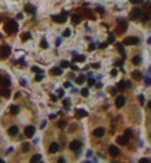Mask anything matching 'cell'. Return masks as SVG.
<instances>
[{"label":"cell","instance_id":"9f6ffc18","mask_svg":"<svg viewBox=\"0 0 151 163\" xmlns=\"http://www.w3.org/2000/svg\"><path fill=\"white\" fill-rule=\"evenodd\" d=\"M147 107H148V108L151 110V101H148V104H147Z\"/></svg>","mask_w":151,"mask_h":163},{"label":"cell","instance_id":"6da1fadb","mask_svg":"<svg viewBox=\"0 0 151 163\" xmlns=\"http://www.w3.org/2000/svg\"><path fill=\"white\" fill-rule=\"evenodd\" d=\"M17 30H18V24H17V21H16V20H8V21L4 24V31L7 32L8 35L16 34V32H17Z\"/></svg>","mask_w":151,"mask_h":163},{"label":"cell","instance_id":"bcb514c9","mask_svg":"<svg viewBox=\"0 0 151 163\" xmlns=\"http://www.w3.org/2000/svg\"><path fill=\"white\" fill-rule=\"evenodd\" d=\"M94 83H95V80H94V79H91V78L88 79V84H90V86H92Z\"/></svg>","mask_w":151,"mask_h":163},{"label":"cell","instance_id":"4fadbf2b","mask_svg":"<svg viewBox=\"0 0 151 163\" xmlns=\"http://www.w3.org/2000/svg\"><path fill=\"white\" fill-rule=\"evenodd\" d=\"M119 149H118L116 146H113V145H111V146H109V155L111 156H118L119 155Z\"/></svg>","mask_w":151,"mask_h":163},{"label":"cell","instance_id":"484cf974","mask_svg":"<svg viewBox=\"0 0 151 163\" xmlns=\"http://www.w3.org/2000/svg\"><path fill=\"white\" fill-rule=\"evenodd\" d=\"M39 160H42V155H34L31 158V162H39Z\"/></svg>","mask_w":151,"mask_h":163},{"label":"cell","instance_id":"ba28073f","mask_svg":"<svg viewBox=\"0 0 151 163\" xmlns=\"http://www.w3.org/2000/svg\"><path fill=\"white\" fill-rule=\"evenodd\" d=\"M125 103H126L125 96H118L116 97V101H115V106H116L118 108H122L123 106H125Z\"/></svg>","mask_w":151,"mask_h":163},{"label":"cell","instance_id":"44dd1931","mask_svg":"<svg viewBox=\"0 0 151 163\" xmlns=\"http://www.w3.org/2000/svg\"><path fill=\"white\" fill-rule=\"evenodd\" d=\"M132 78L136 79V80H140V79H141V73L138 72V70H134V72L132 73Z\"/></svg>","mask_w":151,"mask_h":163},{"label":"cell","instance_id":"d590c367","mask_svg":"<svg viewBox=\"0 0 151 163\" xmlns=\"http://www.w3.org/2000/svg\"><path fill=\"white\" fill-rule=\"evenodd\" d=\"M130 3H132V4H141L143 0H130Z\"/></svg>","mask_w":151,"mask_h":163},{"label":"cell","instance_id":"836d02e7","mask_svg":"<svg viewBox=\"0 0 151 163\" xmlns=\"http://www.w3.org/2000/svg\"><path fill=\"white\" fill-rule=\"evenodd\" d=\"M42 79H43V73H38L37 78H35V80H37V82H41Z\"/></svg>","mask_w":151,"mask_h":163},{"label":"cell","instance_id":"ab89813d","mask_svg":"<svg viewBox=\"0 0 151 163\" xmlns=\"http://www.w3.org/2000/svg\"><path fill=\"white\" fill-rule=\"evenodd\" d=\"M118 49H119V52H120L122 55H125V49H123L122 45H118Z\"/></svg>","mask_w":151,"mask_h":163},{"label":"cell","instance_id":"c3c4849f","mask_svg":"<svg viewBox=\"0 0 151 163\" xmlns=\"http://www.w3.org/2000/svg\"><path fill=\"white\" fill-rule=\"evenodd\" d=\"M111 75H112V76H116V75H118V70H116V69H113V70L111 72Z\"/></svg>","mask_w":151,"mask_h":163},{"label":"cell","instance_id":"11a10c76","mask_svg":"<svg viewBox=\"0 0 151 163\" xmlns=\"http://www.w3.org/2000/svg\"><path fill=\"white\" fill-rule=\"evenodd\" d=\"M18 97H21V93H20V91H18V93H16V99H18Z\"/></svg>","mask_w":151,"mask_h":163},{"label":"cell","instance_id":"d6a6232c","mask_svg":"<svg viewBox=\"0 0 151 163\" xmlns=\"http://www.w3.org/2000/svg\"><path fill=\"white\" fill-rule=\"evenodd\" d=\"M88 94H90V91H88V89H83V90H81V96L87 97Z\"/></svg>","mask_w":151,"mask_h":163},{"label":"cell","instance_id":"83f0119b","mask_svg":"<svg viewBox=\"0 0 151 163\" xmlns=\"http://www.w3.org/2000/svg\"><path fill=\"white\" fill-rule=\"evenodd\" d=\"M60 68H64V69H66V68H70V62L62 61V62H60Z\"/></svg>","mask_w":151,"mask_h":163},{"label":"cell","instance_id":"b9f144b4","mask_svg":"<svg viewBox=\"0 0 151 163\" xmlns=\"http://www.w3.org/2000/svg\"><path fill=\"white\" fill-rule=\"evenodd\" d=\"M63 106H64V107H66V108H69V106H70V101H69V100H64V101H63Z\"/></svg>","mask_w":151,"mask_h":163},{"label":"cell","instance_id":"f6af8a7d","mask_svg":"<svg viewBox=\"0 0 151 163\" xmlns=\"http://www.w3.org/2000/svg\"><path fill=\"white\" fill-rule=\"evenodd\" d=\"M70 69H72V70H78V68H77L76 65H72V63H70Z\"/></svg>","mask_w":151,"mask_h":163},{"label":"cell","instance_id":"8992f818","mask_svg":"<svg viewBox=\"0 0 151 163\" xmlns=\"http://www.w3.org/2000/svg\"><path fill=\"white\" fill-rule=\"evenodd\" d=\"M69 148L73 150V152H78L80 149H81V142L80 141H72L69 145Z\"/></svg>","mask_w":151,"mask_h":163},{"label":"cell","instance_id":"9c48e42d","mask_svg":"<svg viewBox=\"0 0 151 163\" xmlns=\"http://www.w3.org/2000/svg\"><path fill=\"white\" fill-rule=\"evenodd\" d=\"M116 142H118L119 145H122V146H126V145L129 143V138H127V136H125V135H123V136H118V138H116Z\"/></svg>","mask_w":151,"mask_h":163},{"label":"cell","instance_id":"680465c9","mask_svg":"<svg viewBox=\"0 0 151 163\" xmlns=\"http://www.w3.org/2000/svg\"><path fill=\"white\" fill-rule=\"evenodd\" d=\"M148 42H150V44H151V38H148Z\"/></svg>","mask_w":151,"mask_h":163},{"label":"cell","instance_id":"94428289","mask_svg":"<svg viewBox=\"0 0 151 163\" xmlns=\"http://www.w3.org/2000/svg\"><path fill=\"white\" fill-rule=\"evenodd\" d=\"M0 21H2V18H0Z\"/></svg>","mask_w":151,"mask_h":163},{"label":"cell","instance_id":"603a6c76","mask_svg":"<svg viewBox=\"0 0 151 163\" xmlns=\"http://www.w3.org/2000/svg\"><path fill=\"white\" fill-rule=\"evenodd\" d=\"M18 111H20V108L17 107V106H11V107H10V112L13 115H17V114H18Z\"/></svg>","mask_w":151,"mask_h":163},{"label":"cell","instance_id":"60d3db41","mask_svg":"<svg viewBox=\"0 0 151 163\" xmlns=\"http://www.w3.org/2000/svg\"><path fill=\"white\" fill-rule=\"evenodd\" d=\"M151 160L150 159H147V158H143V159H140V163H150Z\"/></svg>","mask_w":151,"mask_h":163},{"label":"cell","instance_id":"2e32d148","mask_svg":"<svg viewBox=\"0 0 151 163\" xmlns=\"http://www.w3.org/2000/svg\"><path fill=\"white\" fill-rule=\"evenodd\" d=\"M125 87H132V83L130 82H119L118 83V89L119 90H123Z\"/></svg>","mask_w":151,"mask_h":163},{"label":"cell","instance_id":"4dcf8cb0","mask_svg":"<svg viewBox=\"0 0 151 163\" xmlns=\"http://www.w3.org/2000/svg\"><path fill=\"white\" fill-rule=\"evenodd\" d=\"M41 46H42V48L43 49H46V48H48V42H46V40H42V41H41Z\"/></svg>","mask_w":151,"mask_h":163},{"label":"cell","instance_id":"681fc988","mask_svg":"<svg viewBox=\"0 0 151 163\" xmlns=\"http://www.w3.org/2000/svg\"><path fill=\"white\" fill-rule=\"evenodd\" d=\"M57 94H59V97H62V96H63V94H64V91H63V90H62V89H60V90L57 91Z\"/></svg>","mask_w":151,"mask_h":163},{"label":"cell","instance_id":"f907efd6","mask_svg":"<svg viewBox=\"0 0 151 163\" xmlns=\"http://www.w3.org/2000/svg\"><path fill=\"white\" fill-rule=\"evenodd\" d=\"M138 100H140V103L143 104V103H144V96H138Z\"/></svg>","mask_w":151,"mask_h":163},{"label":"cell","instance_id":"52a82bcc","mask_svg":"<svg viewBox=\"0 0 151 163\" xmlns=\"http://www.w3.org/2000/svg\"><path fill=\"white\" fill-rule=\"evenodd\" d=\"M118 32H120V34H122V32H125L126 31V28H127V23L126 21H123V20H118Z\"/></svg>","mask_w":151,"mask_h":163},{"label":"cell","instance_id":"30bf717a","mask_svg":"<svg viewBox=\"0 0 151 163\" xmlns=\"http://www.w3.org/2000/svg\"><path fill=\"white\" fill-rule=\"evenodd\" d=\"M24 134H25V136H28V138H31V136H34V134H35V127H32V125L27 127Z\"/></svg>","mask_w":151,"mask_h":163},{"label":"cell","instance_id":"277c9868","mask_svg":"<svg viewBox=\"0 0 151 163\" xmlns=\"http://www.w3.org/2000/svg\"><path fill=\"white\" fill-rule=\"evenodd\" d=\"M138 42H140V40L137 37H126L125 41H123L125 45H137Z\"/></svg>","mask_w":151,"mask_h":163},{"label":"cell","instance_id":"ee69618b","mask_svg":"<svg viewBox=\"0 0 151 163\" xmlns=\"http://www.w3.org/2000/svg\"><path fill=\"white\" fill-rule=\"evenodd\" d=\"M70 87H72V83H70V82L64 83V89H70Z\"/></svg>","mask_w":151,"mask_h":163},{"label":"cell","instance_id":"4316f807","mask_svg":"<svg viewBox=\"0 0 151 163\" xmlns=\"http://www.w3.org/2000/svg\"><path fill=\"white\" fill-rule=\"evenodd\" d=\"M29 38H31V34H29V32H24V34L21 35V40L22 41H28Z\"/></svg>","mask_w":151,"mask_h":163},{"label":"cell","instance_id":"f35d334b","mask_svg":"<svg viewBox=\"0 0 151 163\" xmlns=\"http://www.w3.org/2000/svg\"><path fill=\"white\" fill-rule=\"evenodd\" d=\"M70 30H66V31H63V37H70Z\"/></svg>","mask_w":151,"mask_h":163},{"label":"cell","instance_id":"ffe728a7","mask_svg":"<svg viewBox=\"0 0 151 163\" xmlns=\"http://www.w3.org/2000/svg\"><path fill=\"white\" fill-rule=\"evenodd\" d=\"M50 72H52V75L59 76V75H62V68H52V69H50Z\"/></svg>","mask_w":151,"mask_h":163},{"label":"cell","instance_id":"e575fe53","mask_svg":"<svg viewBox=\"0 0 151 163\" xmlns=\"http://www.w3.org/2000/svg\"><path fill=\"white\" fill-rule=\"evenodd\" d=\"M125 136H127V138L130 139V136H132V129H126V131H125Z\"/></svg>","mask_w":151,"mask_h":163},{"label":"cell","instance_id":"7dc6e473","mask_svg":"<svg viewBox=\"0 0 151 163\" xmlns=\"http://www.w3.org/2000/svg\"><path fill=\"white\" fill-rule=\"evenodd\" d=\"M144 82H146V84H151V79L150 78H146V79H144Z\"/></svg>","mask_w":151,"mask_h":163},{"label":"cell","instance_id":"1f68e13d","mask_svg":"<svg viewBox=\"0 0 151 163\" xmlns=\"http://www.w3.org/2000/svg\"><path fill=\"white\" fill-rule=\"evenodd\" d=\"M141 21L143 23H146V21H148V14H141Z\"/></svg>","mask_w":151,"mask_h":163},{"label":"cell","instance_id":"8d00e7d4","mask_svg":"<svg viewBox=\"0 0 151 163\" xmlns=\"http://www.w3.org/2000/svg\"><path fill=\"white\" fill-rule=\"evenodd\" d=\"M113 41H115V37H113V35H109V37H108V44H112V42H113Z\"/></svg>","mask_w":151,"mask_h":163},{"label":"cell","instance_id":"f5cc1de1","mask_svg":"<svg viewBox=\"0 0 151 163\" xmlns=\"http://www.w3.org/2000/svg\"><path fill=\"white\" fill-rule=\"evenodd\" d=\"M95 87H97V89H101V87H102V83H97Z\"/></svg>","mask_w":151,"mask_h":163},{"label":"cell","instance_id":"d6986e66","mask_svg":"<svg viewBox=\"0 0 151 163\" xmlns=\"http://www.w3.org/2000/svg\"><path fill=\"white\" fill-rule=\"evenodd\" d=\"M25 11H27V13H29V14H35V7H34V6H31V4H27L25 6Z\"/></svg>","mask_w":151,"mask_h":163},{"label":"cell","instance_id":"5b68a950","mask_svg":"<svg viewBox=\"0 0 151 163\" xmlns=\"http://www.w3.org/2000/svg\"><path fill=\"white\" fill-rule=\"evenodd\" d=\"M10 46L8 45H3L2 48H0V58L2 59H4V58H7L8 55H10Z\"/></svg>","mask_w":151,"mask_h":163},{"label":"cell","instance_id":"7bdbcfd3","mask_svg":"<svg viewBox=\"0 0 151 163\" xmlns=\"http://www.w3.org/2000/svg\"><path fill=\"white\" fill-rule=\"evenodd\" d=\"M28 148H29V145L27 143V142H25V143H22V150H28Z\"/></svg>","mask_w":151,"mask_h":163},{"label":"cell","instance_id":"cb8c5ba5","mask_svg":"<svg viewBox=\"0 0 151 163\" xmlns=\"http://www.w3.org/2000/svg\"><path fill=\"white\" fill-rule=\"evenodd\" d=\"M84 82H85V76H84V75H80L78 78L76 79V83H77V84H83Z\"/></svg>","mask_w":151,"mask_h":163},{"label":"cell","instance_id":"f1b7e54d","mask_svg":"<svg viewBox=\"0 0 151 163\" xmlns=\"http://www.w3.org/2000/svg\"><path fill=\"white\" fill-rule=\"evenodd\" d=\"M31 70H32L34 73H43V70H42V69H39L38 66H32V68H31Z\"/></svg>","mask_w":151,"mask_h":163},{"label":"cell","instance_id":"e0dca14e","mask_svg":"<svg viewBox=\"0 0 151 163\" xmlns=\"http://www.w3.org/2000/svg\"><path fill=\"white\" fill-rule=\"evenodd\" d=\"M0 86H3V87H8V86H10V79H8L7 76H3L2 84H0Z\"/></svg>","mask_w":151,"mask_h":163},{"label":"cell","instance_id":"3957f363","mask_svg":"<svg viewBox=\"0 0 151 163\" xmlns=\"http://www.w3.org/2000/svg\"><path fill=\"white\" fill-rule=\"evenodd\" d=\"M141 10L140 8H133L132 11H130V16H129V18L130 20H140L141 18Z\"/></svg>","mask_w":151,"mask_h":163},{"label":"cell","instance_id":"74e56055","mask_svg":"<svg viewBox=\"0 0 151 163\" xmlns=\"http://www.w3.org/2000/svg\"><path fill=\"white\" fill-rule=\"evenodd\" d=\"M64 125H66V122H64V121H59V122H57V127H59V128H63Z\"/></svg>","mask_w":151,"mask_h":163},{"label":"cell","instance_id":"f546056e","mask_svg":"<svg viewBox=\"0 0 151 163\" xmlns=\"http://www.w3.org/2000/svg\"><path fill=\"white\" fill-rule=\"evenodd\" d=\"M140 62H141L140 56H134V58H133V63H134V65H140Z\"/></svg>","mask_w":151,"mask_h":163},{"label":"cell","instance_id":"7c38bea8","mask_svg":"<svg viewBox=\"0 0 151 163\" xmlns=\"http://www.w3.org/2000/svg\"><path fill=\"white\" fill-rule=\"evenodd\" d=\"M0 96L3 97H10V89L8 87H0Z\"/></svg>","mask_w":151,"mask_h":163},{"label":"cell","instance_id":"6f0895ef","mask_svg":"<svg viewBox=\"0 0 151 163\" xmlns=\"http://www.w3.org/2000/svg\"><path fill=\"white\" fill-rule=\"evenodd\" d=\"M2 79H3V76H0V84H2Z\"/></svg>","mask_w":151,"mask_h":163},{"label":"cell","instance_id":"d4e9b609","mask_svg":"<svg viewBox=\"0 0 151 163\" xmlns=\"http://www.w3.org/2000/svg\"><path fill=\"white\" fill-rule=\"evenodd\" d=\"M73 59H74V61H78V62H83L84 61V56L83 55H77V54H73Z\"/></svg>","mask_w":151,"mask_h":163},{"label":"cell","instance_id":"91938a15","mask_svg":"<svg viewBox=\"0 0 151 163\" xmlns=\"http://www.w3.org/2000/svg\"><path fill=\"white\" fill-rule=\"evenodd\" d=\"M150 73H151V68H150Z\"/></svg>","mask_w":151,"mask_h":163},{"label":"cell","instance_id":"ac0fdd59","mask_svg":"<svg viewBox=\"0 0 151 163\" xmlns=\"http://www.w3.org/2000/svg\"><path fill=\"white\" fill-rule=\"evenodd\" d=\"M17 131H18V128H17L16 125H13V127H10L8 128V135H11V136H14L17 134Z\"/></svg>","mask_w":151,"mask_h":163},{"label":"cell","instance_id":"5bb4252c","mask_svg":"<svg viewBox=\"0 0 151 163\" xmlns=\"http://www.w3.org/2000/svg\"><path fill=\"white\" fill-rule=\"evenodd\" d=\"M76 115L78 118H81V117H87L88 112L85 111V110H83V108H76Z\"/></svg>","mask_w":151,"mask_h":163},{"label":"cell","instance_id":"7a4b0ae2","mask_svg":"<svg viewBox=\"0 0 151 163\" xmlns=\"http://www.w3.org/2000/svg\"><path fill=\"white\" fill-rule=\"evenodd\" d=\"M52 20H53L55 23H57V24H63V23L67 21V13H64V11H63L60 16H53Z\"/></svg>","mask_w":151,"mask_h":163},{"label":"cell","instance_id":"8fae6325","mask_svg":"<svg viewBox=\"0 0 151 163\" xmlns=\"http://www.w3.org/2000/svg\"><path fill=\"white\" fill-rule=\"evenodd\" d=\"M94 136H97V138H101V136H103L105 135V128H97V129H94Z\"/></svg>","mask_w":151,"mask_h":163},{"label":"cell","instance_id":"7402d4cb","mask_svg":"<svg viewBox=\"0 0 151 163\" xmlns=\"http://www.w3.org/2000/svg\"><path fill=\"white\" fill-rule=\"evenodd\" d=\"M72 21H73V24H80V23H81V17L74 14V16L72 17Z\"/></svg>","mask_w":151,"mask_h":163},{"label":"cell","instance_id":"db71d44e","mask_svg":"<svg viewBox=\"0 0 151 163\" xmlns=\"http://www.w3.org/2000/svg\"><path fill=\"white\" fill-rule=\"evenodd\" d=\"M60 42H62V40H60V38H57V40H56V45H60Z\"/></svg>","mask_w":151,"mask_h":163},{"label":"cell","instance_id":"9a60e30c","mask_svg":"<svg viewBox=\"0 0 151 163\" xmlns=\"http://www.w3.org/2000/svg\"><path fill=\"white\" fill-rule=\"evenodd\" d=\"M48 150H49V153H56L59 150V145L56 143V142H53V143L49 145V149Z\"/></svg>","mask_w":151,"mask_h":163},{"label":"cell","instance_id":"816d5d0a","mask_svg":"<svg viewBox=\"0 0 151 163\" xmlns=\"http://www.w3.org/2000/svg\"><path fill=\"white\" fill-rule=\"evenodd\" d=\"M92 68H94V69H98V68H99V63H92Z\"/></svg>","mask_w":151,"mask_h":163}]
</instances>
